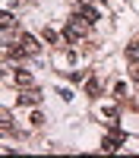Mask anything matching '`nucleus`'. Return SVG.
Here are the masks:
<instances>
[{"mask_svg":"<svg viewBox=\"0 0 139 158\" xmlns=\"http://www.w3.org/2000/svg\"><path fill=\"white\" fill-rule=\"evenodd\" d=\"M76 13H82V16L92 22V25H95V19H98V10L88 3V0H79V3H76Z\"/></svg>","mask_w":139,"mask_h":158,"instance_id":"nucleus-3","label":"nucleus"},{"mask_svg":"<svg viewBox=\"0 0 139 158\" xmlns=\"http://www.w3.org/2000/svg\"><path fill=\"white\" fill-rule=\"evenodd\" d=\"M101 114H104L108 120H114V117H117V111H114V104H101Z\"/></svg>","mask_w":139,"mask_h":158,"instance_id":"nucleus-8","label":"nucleus"},{"mask_svg":"<svg viewBox=\"0 0 139 158\" xmlns=\"http://www.w3.org/2000/svg\"><path fill=\"white\" fill-rule=\"evenodd\" d=\"M38 101H41V95H38L35 89H29V92H22V95H19V104H29V108H35Z\"/></svg>","mask_w":139,"mask_h":158,"instance_id":"nucleus-4","label":"nucleus"},{"mask_svg":"<svg viewBox=\"0 0 139 158\" xmlns=\"http://www.w3.org/2000/svg\"><path fill=\"white\" fill-rule=\"evenodd\" d=\"M19 48L25 51V54H38V38L29 35V32H22V35H19Z\"/></svg>","mask_w":139,"mask_h":158,"instance_id":"nucleus-2","label":"nucleus"},{"mask_svg":"<svg viewBox=\"0 0 139 158\" xmlns=\"http://www.w3.org/2000/svg\"><path fill=\"white\" fill-rule=\"evenodd\" d=\"M85 92H88V95H98V92H101V82H98V79H88V82H85Z\"/></svg>","mask_w":139,"mask_h":158,"instance_id":"nucleus-5","label":"nucleus"},{"mask_svg":"<svg viewBox=\"0 0 139 158\" xmlns=\"http://www.w3.org/2000/svg\"><path fill=\"white\" fill-rule=\"evenodd\" d=\"M114 98H126V82H114Z\"/></svg>","mask_w":139,"mask_h":158,"instance_id":"nucleus-7","label":"nucleus"},{"mask_svg":"<svg viewBox=\"0 0 139 158\" xmlns=\"http://www.w3.org/2000/svg\"><path fill=\"white\" fill-rule=\"evenodd\" d=\"M88 22L82 13H76V16H70V22H67V29H63V38L67 41H79V38H85V32H88Z\"/></svg>","mask_w":139,"mask_h":158,"instance_id":"nucleus-1","label":"nucleus"},{"mask_svg":"<svg viewBox=\"0 0 139 158\" xmlns=\"http://www.w3.org/2000/svg\"><path fill=\"white\" fill-rule=\"evenodd\" d=\"M126 54H130V60H136V57H139V48H136V44H130V48H126Z\"/></svg>","mask_w":139,"mask_h":158,"instance_id":"nucleus-9","label":"nucleus"},{"mask_svg":"<svg viewBox=\"0 0 139 158\" xmlns=\"http://www.w3.org/2000/svg\"><path fill=\"white\" fill-rule=\"evenodd\" d=\"M16 82H19L22 89H32V76H29V73H16Z\"/></svg>","mask_w":139,"mask_h":158,"instance_id":"nucleus-6","label":"nucleus"}]
</instances>
